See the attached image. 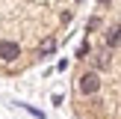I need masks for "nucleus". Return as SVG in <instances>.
Instances as JSON below:
<instances>
[{"mask_svg": "<svg viewBox=\"0 0 121 119\" xmlns=\"http://www.w3.org/2000/svg\"><path fill=\"white\" fill-rule=\"evenodd\" d=\"M100 74L98 71H83L80 74V80H77V92L80 95H98L100 92Z\"/></svg>", "mask_w": 121, "mask_h": 119, "instance_id": "nucleus-1", "label": "nucleus"}, {"mask_svg": "<svg viewBox=\"0 0 121 119\" xmlns=\"http://www.w3.org/2000/svg\"><path fill=\"white\" fill-rule=\"evenodd\" d=\"M0 60L3 63H15V60H21V45L12 39H0Z\"/></svg>", "mask_w": 121, "mask_h": 119, "instance_id": "nucleus-2", "label": "nucleus"}, {"mask_svg": "<svg viewBox=\"0 0 121 119\" xmlns=\"http://www.w3.org/2000/svg\"><path fill=\"white\" fill-rule=\"evenodd\" d=\"M104 45H106V51H112V48L121 45V24H112V27L104 33Z\"/></svg>", "mask_w": 121, "mask_h": 119, "instance_id": "nucleus-3", "label": "nucleus"}, {"mask_svg": "<svg viewBox=\"0 0 121 119\" xmlns=\"http://www.w3.org/2000/svg\"><path fill=\"white\" fill-rule=\"evenodd\" d=\"M109 63H112V60H109V51H98V54H95V60H92V65H95L92 71H100V69H109Z\"/></svg>", "mask_w": 121, "mask_h": 119, "instance_id": "nucleus-4", "label": "nucleus"}, {"mask_svg": "<svg viewBox=\"0 0 121 119\" xmlns=\"http://www.w3.org/2000/svg\"><path fill=\"white\" fill-rule=\"evenodd\" d=\"M53 51H56V39H53V36H47V39L39 45V57H50Z\"/></svg>", "mask_w": 121, "mask_h": 119, "instance_id": "nucleus-5", "label": "nucleus"}, {"mask_svg": "<svg viewBox=\"0 0 121 119\" xmlns=\"http://www.w3.org/2000/svg\"><path fill=\"white\" fill-rule=\"evenodd\" d=\"M89 54H92V42H89V39H83V42H80V48H77V57H80V60H86Z\"/></svg>", "mask_w": 121, "mask_h": 119, "instance_id": "nucleus-6", "label": "nucleus"}, {"mask_svg": "<svg viewBox=\"0 0 121 119\" xmlns=\"http://www.w3.org/2000/svg\"><path fill=\"white\" fill-rule=\"evenodd\" d=\"M21 107H24V110L30 113V116H35V119H44V113H41L39 107H33V104H21Z\"/></svg>", "mask_w": 121, "mask_h": 119, "instance_id": "nucleus-7", "label": "nucleus"}, {"mask_svg": "<svg viewBox=\"0 0 121 119\" xmlns=\"http://www.w3.org/2000/svg\"><path fill=\"white\" fill-rule=\"evenodd\" d=\"M98 27H100V18H98V15H92V18H89V24H86V33H95Z\"/></svg>", "mask_w": 121, "mask_h": 119, "instance_id": "nucleus-8", "label": "nucleus"}, {"mask_svg": "<svg viewBox=\"0 0 121 119\" xmlns=\"http://www.w3.org/2000/svg\"><path fill=\"white\" fill-rule=\"evenodd\" d=\"M98 3H100V6H106V3H112V0H98Z\"/></svg>", "mask_w": 121, "mask_h": 119, "instance_id": "nucleus-9", "label": "nucleus"}, {"mask_svg": "<svg viewBox=\"0 0 121 119\" xmlns=\"http://www.w3.org/2000/svg\"><path fill=\"white\" fill-rule=\"evenodd\" d=\"M80 3H83V0H80Z\"/></svg>", "mask_w": 121, "mask_h": 119, "instance_id": "nucleus-10", "label": "nucleus"}]
</instances>
